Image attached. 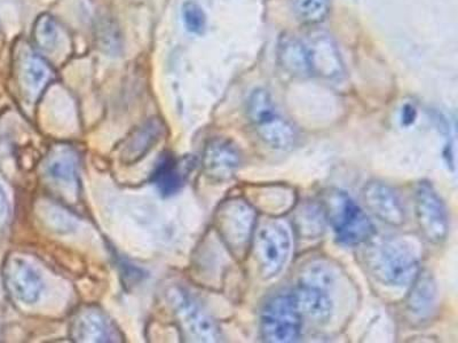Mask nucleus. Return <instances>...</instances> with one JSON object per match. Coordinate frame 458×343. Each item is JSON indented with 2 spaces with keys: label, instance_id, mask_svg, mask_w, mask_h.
<instances>
[{
  "label": "nucleus",
  "instance_id": "f257e3e1",
  "mask_svg": "<svg viewBox=\"0 0 458 343\" xmlns=\"http://www.w3.org/2000/svg\"><path fill=\"white\" fill-rule=\"evenodd\" d=\"M366 245L363 263L379 283L392 288H408L420 272L419 247L403 237H386Z\"/></svg>",
  "mask_w": 458,
  "mask_h": 343
},
{
  "label": "nucleus",
  "instance_id": "f03ea898",
  "mask_svg": "<svg viewBox=\"0 0 458 343\" xmlns=\"http://www.w3.org/2000/svg\"><path fill=\"white\" fill-rule=\"evenodd\" d=\"M321 210L339 243L360 247L376 236L369 216L345 191L331 189L323 196Z\"/></svg>",
  "mask_w": 458,
  "mask_h": 343
},
{
  "label": "nucleus",
  "instance_id": "7ed1b4c3",
  "mask_svg": "<svg viewBox=\"0 0 458 343\" xmlns=\"http://www.w3.org/2000/svg\"><path fill=\"white\" fill-rule=\"evenodd\" d=\"M247 113L260 140L281 151L293 150L298 142L296 128L277 110L266 89L257 88L249 96Z\"/></svg>",
  "mask_w": 458,
  "mask_h": 343
},
{
  "label": "nucleus",
  "instance_id": "20e7f679",
  "mask_svg": "<svg viewBox=\"0 0 458 343\" xmlns=\"http://www.w3.org/2000/svg\"><path fill=\"white\" fill-rule=\"evenodd\" d=\"M215 226L229 252L236 257H244L255 236L257 208L244 198L225 200L216 212Z\"/></svg>",
  "mask_w": 458,
  "mask_h": 343
},
{
  "label": "nucleus",
  "instance_id": "39448f33",
  "mask_svg": "<svg viewBox=\"0 0 458 343\" xmlns=\"http://www.w3.org/2000/svg\"><path fill=\"white\" fill-rule=\"evenodd\" d=\"M251 247L258 273L263 280H273L288 264L293 250L292 234L284 222L273 220L256 229Z\"/></svg>",
  "mask_w": 458,
  "mask_h": 343
},
{
  "label": "nucleus",
  "instance_id": "423d86ee",
  "mask_svg": "<svg viewBox=\"0 0 458 343\" xmlns=\"http://www.w3.org/2000/svg\"><path fill=\"white\" fill-rule=\"evenodd\" d=\"M302 318L292 292L276 294L260 314V336L269 343H292L301 338Z\"/></svg>",
  "mask_w": 458,
  "mask_h": 343
},
{
  "label": "nucleus",
  "instance_id": "0eeeda50",
  "mask_svg": "<svg viewBox=\"0 0 458 343\" xmlns=\"http://www.w3.org/2000/svg\"><path fill=\"white\" fill-rule=\"evenodd\" d=\"M167 301L174 309L180 330L190 341L219 342L222 333L210 314L185 289H171Z\"/></svg>",
  "mask_w": 458,
  "mask_h": 343
},
{
  "label": "nucleus",
  "instance_id": "6e6552de",
  "mask_svg": "<svg viewBox=\"0 0 458 343\" xmlns=\"http://www.w3.org/2000/svg\"><path fill=\"white\" fill-rule=\"evenodd\" d=\"M414 206L417 223L425 238L433 244L445 242L449 232L448 210L431 183L422 181L417 185Z\"/></svg>",
  "mask_w": 458,
  "mask_h": 343
},
{
  "label": "nucleus",
  "instance_id": "1a4fd4ad",
  "mask_svg": "<svg viewBox=\"0 0 458 343\" xmlns=\"http://www.w3.org/2000/svg\"><path fill=\"white\" fill-rule=\"evenodd\" d=\"M304 44L310 76L327 80H339L345 76V65L333 37L325 31H312Z\"/></svg>",
  "mask_w": 458,
  "mask_h": 343
},
{
  "label": "nucleus",
  "instance_id": "9d476101",
  "mask_svg": "<svg viewBox=\"0 0 458 343\" xmlns=\"http://www.w3.org/2000/svg\"><path fill=\"white\" fill-rule=\"evenodd\" d=\"M15 71L20 88L29 101L38 100L55 79L50 63L29 47L20 48L15 60Z\"/></svg>",
  "mask_w": 458,
  "mask_h": 343
},
{
  "label": "nucleus",
  "instance_id": "9b49d317",
  "mask_svg": "<svg viewBox=\"0 0 458 343\" xmlns=\"http://www.w3.org/2000/svg\"><path fill=\"white\" fill-rule=\"evenodd\" d=\"M242 164L239 146L228 138H215L207 143L203 151L204 173L212 181L225 182L231 180Z\"/></svg>",
  "mask_w": 458,
  "mask_h": 343
},
{
  "label": "nucleus",
  "instance_id": "f8f14e48",
  "mask_svg": "<svg viewBox=\"0 0 458 343\" xmlns=\"http://www.w3.org/2000/svg\"><path fill=\"white\" fill-rule=\"evenodd\" d=\"M362 198L368 210L380 222L392 227H401L406 222V208L398 193L382 181L368 182L362 190Z\"/></svg>",
  "mask_w": 458,
  "mask_h": 343
},
{
  "label": "nucleus",
  "instance_id": "ddd939ff",
  "mask_svg": "<svg viewBox=\"0 0 458 343\" xmlns=\"http://www.w3.org/2000/svg\"><path fill=\"white\" fill-rule=\"evenodd\" d=\"M4 277L8 291L22 304H35L42 296V279L35 268L21 257L13 256L7 260L4 268Z\"/></svg>",
  "mask_w": 458,
  "mask_h": 343
},
{
  "label": "nucleus",
  "instance_id": "4468645a",
  "mask_svg": "<svg viewBox=\"0 0 458 343\" xmlns=\"http://www.w3.org/2000/svg\"><path fill=\"white\" fill-rule=\"evenodd\" d=\"M45 174L53 187L69 197H72L79 191L77 157L72 148L60 146L53 149L45 163Z\"/></svg>",
  "mask_w": 458,
  "mask_h": 343
},
{
  "label": "nucleus",
  "instance_id": "2eb2a0df",
  "mask_svg": "<svg viewBox=\"0 0 458 343\" xmlns=\"http://www.w3.org/2000/svg\"><path fill=\"white\" fill-rule=\"evenodd\" d=\"M292 293L302 318L320 325L330 321L334 304L329 291L317 286L298 283Z\"/></svg>",
  "mask_w": 458,
  "mask_h": 343
},
{
  "label": "nucleus",
  "instance_id": "dca6fc26",
  "mask_svg": "<svg viewBox=\"0 0 458 343\" xmlns=\"http://www.w3.org/2000/svg\"><path fill=\"white\" fill-rule=\"evenodd\" d=\"M72 337L77 342L116 341L112 322L96 308L77 313L72 324Z\"/></svg>",
  "mask_w": 458,
  "mask_h": 343
},
{
  "label": "nucleus",
  "instance_id": "f3484780",
  "mask_svg": "<svg viewBox=\"0 0 458 343\" xmlns=\"http://www.w3.org/2000/svg\"><path fill=\"white\" fill-rule=\"evenodd\" d=\"M193 163L190 157L177 158L165 156L158 163L153 172V183L163 196L177 194L185 185L188 173H190Z\"/></svg>",
  "mask_w": 458,
  "mask_h": 343
},
{
  "label": "nucleus",
  "instance_id": "a211bd4d",
  "mask_svg": "<svg viewBox=\"0 0 458 343\" xmlns=\"http://www.w3.org/2000/svg\"><path fill=\"white\" fill-rule=\"evenodd\" d=\"M437 299V286L428 272L420 271L411 285L407 297V308L412 316L427 318L435 310Z\"/></svg>",
  "mask_w": 458,
  "mask_h": 343
},
{
  "label": "nucleus",
  "instance_id": "6ab92c4d",
  "mask_svg": "<svg viewBox=\"0 0 458 343\" xmlns=\"http://www.w3.org/2000/svg\"><path fill=\"white\" fill-rule=\"evenodd\" d=\"M277 60L281 67L290 75L296 77L310 76L308 52L304 40L296 36L284 34L277 44Z\"/></svg>",
  "mask_w": 458,
  "mask_h": 343
},
{
  "label": "nucleus",
  "instance_id": "aec40b11",
  "mask_svg": "<svg viewBox=\"0 0 458 343\" xmlns=\"http://www.w3.org/2000/svg\"><path fill=\"white\" fill-rule=\"evenodd\" d=\"M162 132L161 121L157 120L147 121L125 142L124 148L122 151L123 162L130 165L140 161L151 148H154V146L161 138Z\"/></svg>",
  "mask_w": 458,
  "mask_h": 343
},
{
  "label": "nucleus",
  "instance_id": "412c9836",
  "mask_svg": "<svg viewBox=\"0 0 458 343\" xmlns=\"http://www.w3.org/2000/svg\"><path fill=\"white\" fill-rule=\"evenodd\" d=\"M333 0H292L294 16L304 26L314 27L329 15Z\"/></svg>",
  "mask_w": 458,
  "mask_h": 343
},
{
  "label": "nucleus",
  "instance_id": "4be33fe9",
  "mask_svg": "<svg viewBox=\"0 0 458 343\" xmlns=\"http://www.w3.org/2000/svg\"><path fill=\"white\" fill-rule=\"evenodd\" d=\"M32 38L36 46L45 52H52L59 42V27L50 14H42L37 18L32 29Z\"/></svg>",
  "mask_w": 458,
  "mask_h": 343
},
{
  "label": "nucleus",
  "instance_id": "5701e85b",
  "mask_svg": "<svg viewBox=\"0 0 458 343\" xmlns=\"http://www.w3.org/2000/svg\"><path fill=\"white\" fill-rule=\"evenodd\" d=\"M336 280V272L330 264L325 261H312L302 268L300 283L306 285L317 286L329 291L331 286L335 284Z\"/></svg>",
  "mask_w": 458,
  "mask_h": 343
},
{
  "label": "nucleus",
  "instance_id": "b1692460",
  "mask_svg": "<svg viewBox=\"0 0 458 343\" xmlns=\"http://www.w3.org/2000/svg\"><path fill=\"white\" fill-rule=\"evenodd\" d=\"M182 18L186 30L193 35H203L207 30L208 18L202 6L195 0H186L182 7Z\"/></svg>",
  "mask_w": 458,
  "mask_h": 343
},
{
  "label": "nucleus",
  "instance_id": "393cba45",
  "mask_svg": "<svg viewBox=\"0 0 458 343\" xmlns=\"http://www.w3.org/2000/svg\"><path fill=\"white\" fill-rule=\"evenodd\" d=\"M11 207L8 203V198L5 190L0 186V229L6 226L8 220H10Z\"/></svg>",
  "mask_w": 458,
  "mask_h": 343
},
{
  "label": "nucleus",
  "instance_id": "a878e982",
  "mask_svg": "<svg viewBox=\"0 0 458 343\" xmlns=\"http://www.w3.org/2000/svg\"><path fill=\"white\" fill-rule=\"evenodd\" d=\"M416 117L417 112L415 107H412L411 105H403V112H401V121H403V125L409 126L414 124Z\"/></svg>",
  "mask_w": 458,
  "mask_h": 343
}]
</instances>
